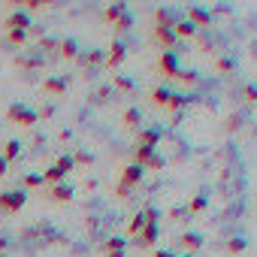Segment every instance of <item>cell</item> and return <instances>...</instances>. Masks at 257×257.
I'll use <instances>...</instances> for the list:
<instances>
[{
  "mask_svg": "<svg viewBox=\"0 0 257 257\" xmlns=\"http://www.w3.org/2000/svg\"><path fill=\"white\" fill-rule=\"evenodd\" d=\"M176 257H194V254H176Z\"/></svg>",
  "mask_w": 257,
  "mask_h": 257,
  "instance_id": "cell-48",
  "label": "cell"
},
{
  "mask_svg": "<svg viewBox=\"0 0 257 257\" xmlns=\"http://www.w3.org/2000/svg\"><path fill=\"white\" fill-rule=\"evenodd\" d=\"M155 152H158V149H149V146H137V149H134V155H131V158H134L131 164H137V167H146V164L152 161V155H155Z\"/></svg>",
  "mask_w": 257,
  "mask_h": 257,
  "instance_id": "cell-25",
  "label": "cell"
},
{
  "mask_svg": "<svg viewBox=\"0 0 257 257\" xmlns=\"http://www.w3.org/2000/svg\"><path fill=\"white\" fill-rule=\"evenodd\" d=\"M19 155H22V143H19V140H10V143H4V155H0V158H4L7 164H10V161H16Z\"/></svg>",
  "mask_w": 257,
  "mask_h": 257,
  "instance_id": "cell-28",
  "label": "cell"
},
{
  "mask_svg": "<svg viewBox=\"0 0 257 257\" xmlns=\"http://www.w3.org/2000/svg\"><path fill=\"white\" fill-rule=\"evenodd\" d=\"M115 197H118V200H127V197H131V188L118 182V185H115Z\"/></svg>",
  "mask_w": 257,
  "mask_h": 257,
  "instance_id": "cell-42",
  "label": "cell"
},
{
  "mask_svg": "<svg viewBox=\"0 0 257 257\" xmlns=\"http://www.w3.org/2000/svg\"><path fill=\"white\" fill-rule=\"evenodd\" d=\"M0 251H7V239H0Z\"/></svg>",
  "mask_w": 257,
  "mask_h": 257,
  "instance_id": "cell-47",
  "label": "cell"
},
{
  "mask_svg": "<svg viewBox=\"0 0 257 257\" xmlns=\"http://www.w3.org/2000/svg\"><path fill=\"white\" fill-rule=\"evenodd\" d=\"M152 40L158 43L161 52H173V49L179 46V40H176V34H173L170 28H155V25H152Z\"/></svg>",
  "mask_w": 257,
  "mask_h": 257,
  "instance_id": "cell-6",
  "label": "cell"
},
{
  "mask_svg": "<svg viewBox=\"0 0 257 257\" xmlns=\"http://www.w3.org/2000/svg\"><path fill=\"white\" fill-rule=\"evenodd\" d=\"M64 179H67V173H61L58 167H49V170H43V185H49V188H52V185H61Z\"/></svg>",
  "mask_w": 257,
  "mask_h": 257,
  "instance_id": "cell-27",
  "label": "cell"
},
{
  "mask_svg": "<svg viewBox=\"0 0 257 257\" xmlns=\"http://www.w3.org/2000/svg\"><path fill=\"white\" fill-rule=\"evenodd\" d=\"M127 16V4H109L103 13H100V19L106 22V25H115L118 19H124Z\"/></svg>",
  "mask_w": 257,
  "mask_h": 257,
  "instance_id": "cell-15",
  "label": "cell"
},
{
  "mask_svg": "<svg viewBox=\"0 0 257 257\" xmlns=\"http://www.w3.org/2000/svg\"><path fill=\"white\" fill-rule=\"evenodd\" d=\"M164 167H167V161H164V158H161V155L155 152V155H152V161H149V164H146L143 170H164Z\"/></svg>",
  "mask_w": 257,
  "mask_h": 257,
  "instance_id": "cell-38",
  "label": "cell"
},
{
  "mask_svg": "<svg viewBox=\"0 0 257 257\" xmlns=\"http://www.w3.org/2000/svg\"><path fill=\"white\" fill-rule=\"evenodd\" d=\"M152 257H176V254L167 251V248H158V251H152Z\"/></svg>",
  "mask_w": 257,
  "mask_h": 257,
  "instance_id": "cell-44",
  "label": "cell"
},
{
  "mask_svg": "<svg viewBox=\"0 0 257 257\" xmlns=\"http://www.w3.org/2000/svg\"><path fill=\"white\" fill-rule=\"evenodd\" d=\"M161 137H164V127H143V131H137V146L158 149L161 146Z\"/></svg>",
  "mask_w": 257,
  "mask_h": 257,
  "instance_id": "cell-9",
  "label": "cell"
},
{
  "mask_svg": "<svg viewBox=\"0 0 257 257\" xmlns=\"http://www.w3.org/2000/svg\"><path fill=\"white\" fill-rule=\"evenodd\" d=\"M185 19L200 31V28H212V13L209 10H203V7H197V4H191L188 10H185Z\"/></svg>",
  "mask_w": 257,
  "mask_h": 257,
  "instance_id": "cell-5",
  "label": "cell"
},
{
  "mask_svg": "<svg viewBox=\"0 0 257 257\" xmlns=\"http://www.w3.org/2000/svg\"><path fill=\"white\" fill-rule=\"evenodd\" d=\"M58 43H61V40H55V37H40V43H37V46H40V55L55 52V49H58Z\"/></svg>",
  "mask_w": 257,
  "mask_h": 257,
  "instance_id": "cell-34",
  "label": "cell"
},
{
  "mask_svg": "<svg viewBox=\"0 0 257 257\" xmlns=\"http://www.w3.org/2000/svg\"><path fill=\"white\" fill-rule=\"evenodd\" d=\"M46 4H49V0H25L22 7H25V10H43Z\"/></svg>",
  "mask_w": 257,
  "mask_h": 257,
  "instance_id": "cell-43",
  "label": "cell"
},
{
  "mask_svg": "<svg viewBox=\"0 0 257 257\" xmlns=\"http://www.w3.org/2000/svg\"><path fill=\"white\" fill-rule=\"evenodd\" d=\"M179 242L185 245V251H188V254H194V251H200V248H203V236H200V233H182V236H179Z\"/></svg>",
  "mask_w": 257,
  "mask_h": 257,
  "instance_id": "cell-24",
  "label": "cell"
},
{
  "mask_svg": "<svg viewBox=\"0 0 257 257\" xmlns=\"http://www.w3.org/2000/svg\"><path fill=\"white\" fill-rule=\"evenodd\" d=\"M158 239H161V224H146V227L140 230V236L134 239V245H140V248H155Z\"/></svg>",
  "mask_w": 257,
  "mask_h": 257,
  "instance_id": "cell-10",
  "label": "cell"
},
{
  "mask_svg": "<svg viewBox=\"0 0 257 257\" xmlns=\"http://www.w3.org/2000/svg\"><path fill=\"white\" fill-rule=\"evenodd\" d=\"M179 19H182V16L173 13V10H164V7L155 10V28H170V31H173V25H176Z\"/></svg>",
  "mask_w": 257,
  "mask_h": 257,
  "instance_id": "cell-16",
  "label": "cell"
},
{
  "mask_svg": "<svg viewBox=\"0 0 257 257\" xmlns=\"http://www.w3.org/2000/svg\"><path fill=\"white\" fill-rule=\"evenodd\" d=\"M112 85H115V91H121V94H134V88H137L127 76H115V82H112Z\"/></svg>",
  "mask_w": 257,
  "mask_h": 257,
  "instance_id": "cell-31",
  "label": "cell"
},
{
  "mask_svg": "<svg viewBox=\"0 0 257 257\" xmlns=\"http://www.w3.org/2000/svg\"><path fill=\"white\" fill-rule=\"evenodd\" d=\"M73 164H94V155H88V152H76Z\"/></svg>",
  "mask_w": 257,
  "mask_h": 257,
  "instance_id": "cell-40",
  "label": "cell"
},
{
  "mask_svg": "<svg viewBox=\"0 0 257 257\" xmlns=\"http://www.w3.org/2000/svg\"><path fill=\"white\" fill-rule=\"evenodd\" d=\"M124 58H127V46H124V43H118V40H112V46H109V52H106L103 67H106V70H118V67L124 64Z\"/></svg>",
  "mask_w": 257,
  "mask_h": 257,
  "instance_id": "cell-7",
  "label": "cell"
},
{
  "mask_svg": "<svg viewBox=\"0 0 257 257\" xmlns=\"http://www.w3.org/2000/svg\"><path fill=\"white\" fill-rule=\"evenodd\" d=\"M112 28H115V34H127V31H131V28H134V16H131V13H127V16H124V19H118V22H115Z\"/></svg>",
  "mask_w": 257,
  "mask_h": 257,
  "instance_id": "cell-33",
  "label": "cell"
},
{
  "mask_svg": "<svg viewBox=\"0 0 257 257\" xmlns=\"http://www.w3.org/2000/svg\"><path fill=\"white\" fill-rule=\"evenodd\" d=\"M236 127H239V118H227V127H224V131L230 134V131H236Z\"/></svg>",
  "mask_w": 257,
  "mask_h": 257,
  "instance_id": "cell-45",
  "label": "cell"
},
{
  "mask_svg": "<svg viewBox=\"0 0 257 257\" xmlns=\"http://www.w3.org/2000/svg\"><path fill=\"white\" fill-rule=\"evenodd\" d=\"M28 203V194L25 191H4L0 194V212L4 215H19Z\"/></svg>",
  "mask_w": 257,
  "mask_h": 257,
  "instance_id": "cell-2",
  "label": "cell"
},
{
  "mask_svg": "<svg viewBox=\"0 0 257 257\" xmlns=\"http://www.w3.org/2000/svg\"><path fill=\"white\" fill-rule=\"evenodd\" d=\"M185 215H188V209H185V206H179V209H170V221H185Z\"/></svg>",
  "mask_w": 257,
  "mask_h": 257,
  "instance_id": "cell-41",
  "label": "cell"
},
{
  "mask_svg": "<svg viewBox=\"0 0 257 257\" xmlns=\"http://www.w3.org/2000/svg\"><path fill=\"white\" fill-rule=\"evenodd\" d=\"M194 103V97H188V94H179V91H173V97H170V103H167V109L164 112H170V115H182L188 106Z\"/></svg>",
  "mask_w": 257,
  "mask_h": 257,
  "instance_id": "cell-14",
  "label": "cell"
},
{
  "mask_svg": "<svg viewBox=\"0 0 257 257\" xmlns=\"http://www.w3.org/2000/svg\"><path fill=\"white\" fill-rule=\"evenodd\" d=\"M22 185H25L28 191H34V188H43V176H40V173H28V176L22 179Z\"/></svg>",
  "mask_w": 257,
  "mask_h": 257,
  "instance_id": "cell-35",
  "label": "cell"
},
{
  "mask_svg": "<svg viewBox=\"0 0 257 257\" xmlns=\"http://www.w3.org/2000/svg\"><path fill=\"white\" fill-rule=\"evenodd\" d=\"M67 88H70V76H49V79H43V94L46 97H61V94H67Z\"/></svg>",
  "mask_w": 257,
  "mask_h": 257,
  "instance_id": "cell-8",
  "label": "cell"
},
{
  "mask_svg": "<svg viewBox=\"0 0 257 257\" xmlns=\"http://www.w3.org/2000/svg\"><path fill=\"white\" fill-rule=\"evenodd\" d=\"M173 34H176V40H194V37H197V28H194L188 19H179V22L173 25Z\"/></svg>",
  "mask_w": 257,
  "mask_h": 257,
  "instance_id": "cell-21",
  "label": "cell"
},
{
  "mask_svg": "<svg viewBox=\"0 0 257 257\" xmlns=\"http://www.w3.org/2000/svg\"><path fill=\"white\" fill-rule=\"evenodd\" d=\"M55 167H58V170H61V173H67V176H70V173H73V167H76V164H73V158H70V155H61V158H58V161H55Z\"/></svg>",
  "mask_w": 257,
  "mask_h": 257,
  "instance_id": "cell-36",
  "label": "cell"
},
{
  "mask_svg": "<svg viewBox=\"0 0 257 257\" xmlns=\"http://www.w3.org/2000/svg\"><path fill=\"white\" fill-rule=\"evenodd\" d=\"M176 79H179L185 88H197V85L203 82V79H200V73H188V70H179V76H176Z\"/></svg>",
  "mask_w": 257,
  "mask_h": 257,
  "instance_id": "cell-30",
  "label": "cell"
},
{
  "mask_svg": "<svg viewBox=\"0 0 257 257\" xmlns=\"http://www.w3.org/2000/svg\"><path fill=\"white\" fill-rule=\"evenodd\" d=\"M13 67H19V70H40L43 67V55H16Z\"/></svg>",
  "mask_w": 257,
  "mask_h": 257,
  "instance_id": "cell-17",
  "label": "cell"
},
{
  "mask_svg": "<svg viewBox=\"0 0 257 257\" xmlns=\"http://www.w3.org/2000/svg\"><path fill=\"white\" fill-rule=\"evenodd\" d=\"M236 70V64H233V58H218L215 61V73H221V76H227V73H233Z\"/></svg>",
  "mask_w": 257,
  "mask_h": 257,
  "instance_id": "cell-32",
  "label": "cell"
},
{
  "mask_svg": "<svg viewBox=\"0 0 257 257\" xmlns=\"http://www.w3.org/2000/svg\"><path fill=\"white\" fill-rule=\"evenodd\" d=\"M206 206H209V200H206V194H197L185 209H188V215H203L206 212Z\"/></svg>",
  "mask_w": 257,
  "mask_h": 257,
  "instance_id": "cell-29",
  "label": "cell"
},
{
  "mask_svg": "<svg viewBox=\"0 0 257 257\" xmlns=\"http://www.w3.org/2000/svg\"><path fill=\"white\" fill-rule=\"evenodd\" d=\"M49 200H52V203H61V206L70 203V200H73V188L64 185V182H61V185H52V188H49Z\"/></svg>",
  "mask_w": 257,
  "mask_h": 257,
  "instance_id": "cell-18",
  "label": "cell"
},
{
  "mask_svg": "<svg viewBox=\"0 0 257 257\" xmlns=\"http://www.w3.org/2000/svg\"><path fill=\"white\" fill-rule=\"evenodd\" d=\"M7 167H10V164H7L4 158H0V179H4V176H7Z\"/></svg>",
  "mask_w": 257,
  "mask_h": 257,
  "instance_id": "cell-46",
  "label": "cell"
},
{
  "mask_svg": "<svg viewBox=\"0 0 257 257\" xmlns=\"http://www.w3.org/2000/svg\"><path fill=\"white\" fill-rule=\"evenodd\" d=\"M103 61H106V55H103L100 49H91V52H79V58H76V64H79V67H85V70L103 67Z\"/></svg>",
  "mask_w": 257,
  "mask_h": 257,
  "instance_id": "cell-13",
  "label": "cell"
},
{
  "mask_svg": "<svg viewBox=\"0 0 257 257\" xmlns=\"http://www.w3.org/2000/svg\"><path fill=\"white\" fill-rule=\"evenodd\" d=\"M79 52H82V49H79L76 40H61V43H58V55H61L64 61H76Z\"/></svg>",
  "mask_w": 257,
  "mask_h": 257,
  "instance_id": "cell-22",
  "label": "cell"
},
{
  "mask_svg": "<svg viewBox=\"0 0 257 257\" xmlns=\"http://www.w3.org/2000/svg\"><path fill=\"white\" fill-rule=\"evenodd\" d=\"M146 224H149V221H146V215H143V212H137L131 221H127V236H131V239H137V236H140V230H143Z\"/></svg>",
  "mask_w": 257,
  "mask_h": 257,
  "instance_id": "cell-26",
  "label": "cell"
},
{
  "mask_svg": "<svg viewBox=\"0 0 257 257\" xmlns=\"http://www.w3.org/2000/svg\"><path fill=\"white\" fill-rule=\"evenodd\" d=\"M124 248H127V242H124L121 236H109V239L103 242L106 257H124Z\"/></svg>",
  "mask_w": 257,
  "mask_h": 257,
  "instance_id": "cell-20",
  "label": "cell"
},
{
  "mask_svg": "<svg viewBox=\"0 0 257 257\" xmlns=\"http://www.w3.org/2000/svg\"><path fill=\"white\" fill-rule=\"evenodd\" d=\"M179 70H182V64H179V55L176 52H161L158 55V73L164 79H176Z\"/></svg>",
  "mask_w": 257,
  "mask_h": 257,
  "instance_id": "cell-3",
  "label": "cell"
},
{
  "mask_svg": "<svg viewBox=\"0 0 257 257\" xmlns=\"http://www.w3.org/2000/svg\"><path fill=\"white\" fill-rule=\"evenodd\" d=\"M242 97H245L248 103H257V85H245V88H242Z\"/></svg>",
  "mask_w": 257,
  "mask_h": 257,
  "instance_id": "cell-39",
  "label": "cell"
},
{
  "mask_svg": "<svg viewBox=\"0 0 257 257\" xmlns=\"http://www.w3.org/2000/svg\"><path fill=\"white\" fill-rule=\"evenodd\" d=\"M28 37H31L28 31H10V34L4 37V43H7L10 49H25V46H28Z\"/></svg>",
  "mask_w": 257,
  "mask_h": 257,
  "instance_id": "cell-23",
  "label": "cell"
},
{
  "mask_svg": "<svg viewBox=\"0 0 257 257\" xmlns=\"http://www.w3.org/2000/svg\"><path fill=\"white\" fill-rule=\"evenodd\" d=\"M245 251V239H227V254H242Z\"/></svg>",
  "mask_w": 257,
  "mask_h": 257,
  "instance_id": "cell-37",
  "label": "cell"
},
{
  "mask_svg": "<svg viewBox=\"0 0 257 257\" xmlns=\"http://www.w3.org/2000/svg\"><path fill=\"white\" fill-rule=\"evenodd\" d=\"M121 124L127 127V131H143V112L137 109V106H127L124 112H121Z\"/></svg>",
  "mask_w": 257,
  "mask_h": 257,
  "instance_id": "cell-12",
  "label": "cell"
},
{
  "mask_svg": "<svg viewBox=\"0 0 257 257\" xmlns=\"http://www.w3.org/2000/svg\"><path fill=\"white\" fill-rule=\"evenodd\" d=\"M7 121H13L19 127H34L40 121V112L31 109V106H25V103H10L7 106Z\"/></svg>",
  "mask_w": 257,
  "mask_h": 257,
  "instance_id": "cell-1",
  "label": "cell"
},
{
  "mask_svg": "<svg viewBox=\"0 0 257 257\" xmlns=\"http://www.w3.org/2000/svg\"><path fill=\"white\" fill-rule=\"evenodd\" d=\"M31 28H34V22H31V16L22 13V10H16V13H10V16L4 19V31H7V34H10V31H28V34H31Z\"/></svg>",
  "mask_w": 257,
  "mask_h": 257,
  "instance_id": "cell-4",
  "label": "cell"
},
{
  "mask_svg": "<svg viewBox=\"0 0 257 257\" xmlns=\"http://www.w3.org/2000/svg\"><path fill=\"white\" fill-rule=\"evenodd\" d=\"M143 179H146V170H143V167H137V164H127V167L121 170V185H127L131 191H134Z\"/></svg>",
  "mask_w": 257,
  "mask_h": 257,
  "instance_id": "cell-11",
  "label": "cell"
},
{
  "mask_svg": "<svg viewBox=\"0 0 257 257\" xmlns=\"http://www.w3.org/2000/svg\"><path fill=\"white\" fill-rule=\"evenodd\" d=\"M170 97H173V91H170V88H164V85H158V88H152L149 103H152V106H158V109H167Z\"/></svg>",
  "mask_w": 257,
  "mask_h": 257,
  "instance_id": "cell-19",
  "label": "cell"
}]
</instances>
